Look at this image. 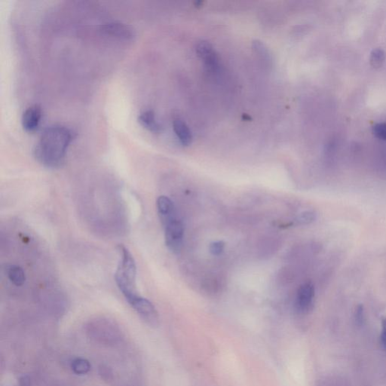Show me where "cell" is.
I'll return each mask as SVG.
<instances>
[{"label":"cell","instance_id":"6da1fadb","mask_svg":"<svg viewBox=\"0 0 386 386\" xmlns=\"http://www.w3.org/2000/svg\"><path fill=\"white\" fill-rule=\"evenodd\" d=\"M321 18V156L386 171V0H335Z\"/></svg>","mask_w":386,"mask_h":386},{"label":"cell","instance_id":"7a4b0ae2","mask_svg":"<svg viewBox=\"0 0 386 386\" xmlns=\"http://www.w3.org/2000/svg\"><path fill=\"white\" fill-rule=\"evenodd\" d=\"M73 139L74 134L67 127H48L36 142L33 149V155L42 165L49 168H58L65 161Z\"/></svg>","mask_w":386,"mask_h":386},{"label":"cell","instance_id":"3957f363","mask_svg":"<svg viewBox=\"0 0 386 386\" xmlns=\"http://www.w3.org/2000/svg\"><path fill=\"white\" fill-rule=\"evenodd\" d=\"M120 260L115 274V281L127 302L132 306L142 297L137 288V266L131 252L124 245H119Z\"/></svg>","mask_w":386,"mask_h":386},{"label":"cell","instance_id":"277c9868","mask_svg":"<svg viewBox=\"0 0 386 386\" xmlns=\"http://www.w3.org/2000/svg\"><path fill=\"white\" fill-rule=\"evenodd\" d=\"M88 333L92 339L98 342L110 345L119 342L122 338L120 330L114 324L106 321H100L89 326Z\"/></svg>","mask_w":386,"mask_h":386},{"label":"cell","instance_id":"5b68a950","mask_svg":"<svg viewBox=\"0 0 386 386\" xmlns=\"http://www.w3.org/2000/svg\"><path fill=\"white\" fill-rule=\"evenodd\" d=\"M164 240L168 250L174 253H178L183 245L184 228L183 224L177 218L164 224Z\"/></svg>","mask_w":386,"mask_h":386},{"label":"cell","instance_id":"8992f818","mask_svg":"<svg viewBox=\"0 0 386 386\" xmlns=\"http://www.w3.org/2000/svg\"><path fill=\"white\" fill-rule=\"evenodd\" d=\"M196 52L198 56L211 69L219 67L220 58L212 45L207 41H201L196 45Z\"/></svg>","mask_w":386,"mask_h":386},{"label":"cell","instance_id":"52a82bcc","mask_svg":"<svg viewBox=\"0 0 386 386\" xmlns=\"http://www.w3.org/2000/svg\"><path fill=\"white\" fill-rule=\"evenodd\" d=\"M314 298V285L311 282L304 284L298 290L297 296V307L301 312L309 311Z\"/></svg>","mask_w":386,"mask_h":386},{"label":"cell","instance_id":"ba28073f","mask_svg":"<svg viewBox=\"0 0 386 386\" xmlns=\"http://www.w3.org/2000/svg\"><path fill=\"white\" fill-rule=\"evenodd\" d=\"M42 109L38 105L30 106L23 113L21 123L24 130L27 132H34L37 130L42 119Z\"/></svg>","mask_w":386,"mask_h":386},{"label":"cell","instance_id":"9c48e42d","mask_svg":"<svg viewBox=\"0 0 386 386\" xmlns=\"http://www.w3.org/2000/svg\"><path fill=\"white\" fill-rule=\"evenodd\" d=\"M157 211L162 225L177 218L174 203L165 196H159L156 202Z\"/></svg>","mask_w":386,"mask_h":386},{"label":"cell","instance_id":"30bf717a","mask_svg":"<svg viewBox=\"0 0 386 386\" xmlns=\"http://www.w3.org/2000/svg\"><path fill=\"white\" fill-rule=\"evenodd\" d=\"M103 32L111 36L116 37L122 38V39H132L135 36L133 29L129 26L125 25L121 23H111L107 24L102 27Z\"/></svg>","mask_w":386,"mask_h":386},{"label":"cell","instance_id":"8fae6325","mask_svg":"<svg viewBox=\"0 0 386 386\" xmlns=\"http://www.w3.org/2000/svg\"><path fill=\"white\" fill-rule=\"evenodd\" d=\"M173 128H174L175 135H177L182 145L188 147L192 142V134L189 129V126L186 122L180 118H176L173 121Z\"/></svg>","mask_w":386,"mask_h":386},{"label":"cell","instance_id":"7c38bea8","mask_svg":"<svg viewBox=\"0 0 386 386\" xmlns=\"http://www.w3.org/2000/svg\"><path fill=\"white\" fill-rule=\"evenodd\" d=\"M138 122L149 132L153 133H160L162 130V126L158 122L155 113L152 110H145L138 116Z\"/></svg>","mask_w":386,"mask_h":386},{"label":"cell","instance_id":"4fadbf2b","mask_svg":"<svg viewBox=\"0 0 386 386\" xmlns=\"http://www.w3.org/2000/svg\"><path fill=\"white\" fill-rule=\"evenodd\" d=\"M252 47L258 58L263 61L265 64L270 66L272 63V54L270 53L266 45L261 41L255 40L252 43Z\"/></svg>","mask_w":386,"mask_h":386},{"label":"cell","instance_id":"5bb4252c","mask_svg":"<svg viewBox=\"0 0 386 386\" xmlns=\"http://www.w3.org/2000/svg\"><path fill=\"white\" fill-rule=\"evenodd\" d=\"M8 277L13 285L17 287L24 285L26 281V275L22 268L20 266L12 265L8 269Z\"/></svg>","mask_w":386,"mask_h":386},{"label":"cell","instance_id":"9a60e30c","mask_svg":"<svg viewBox=\"0 0 386 386\" xmlns=\"http://www.w3.org/2000/svg\"><path fill=\"white\" fill-rule=\"evenodd\" d=\"M71 368L73 372L77 375H85L91 371L89 361L84 358H76L71 361Z\"/></svg>","mask_w":386,"mask_h":386},{"label":"cell","instance_id":"2e32d148","mask_svg":"<svg viewBox=\"0 0 386 386\" xmlns=\"http://www.w3.org/2000/svg\"><path fill=\"white\" fill-rule=\"evenodd\" d=\"M316 218H317V215L314 211H304L299 215L297 221L300 225H308V224L314 222Z\"/></svg>","mask_w":386,"mask_h":386},{"label":"cell","instance_id":"e0dca14e","mask_svg":"<svg viewBox=\"0 0 386 386\" xmlns=\"http://www.w3.org/2000/svg\"><path fill=\"white\" fill-rule=\"evenodd\" d=\"M224 247H225V244L224 241H214L210 245V252L214 256H219L224 252Z\"/></svg>","mask_w":386,"mask_h":386},{"label":"cell","instance_id":"ac0fdd59","mask_svg":"<svg viewBox=\"0 0 386 386\" xmlns=\"http://www.w3.org/2000/svg\"><path fill=\"white\" fill-rule=\"evenodd\" d=\"M355 318L357 324H359V325L364 323V310L363 306L359 305L357 307L356 309H355Z\"/></svg>","mask_w":386,"mask_h":386},{"label":"cell","instance_id":"d6986e66","mask_svg":"<svg viewBox=\"0 0 386 386\" xmlns=\"http://www.w3.org/2000/svg\"><path fill=\"white\" fill-rule=\"evenodd\" d=\"M382 324H383V331L381 334V342L383 347L386 349V318L383 319Z\"/></svg>","mask_w":386,"mask_h":386},{"label":"cell","instance_id":"ffe728a7","mask_svg":"<svg viewBox=\"0 0 386 386\" xmlns=\"http://www.w3.org/2000/svg\"><path fill=\"white\" fill-rule=\"evenodd\" d=\"M18 386H31L30 379L27 377H24L19 381Z\"/></svg>","mask_w":386,"mask_h":386}]
</instances>
